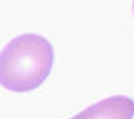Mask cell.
Returning <instances> with one entry per match:
<instances>
[{"mask_svg":"<svg viewBox=\"0 0 134 119\" xmlns=\"http://www.w3.org/2000/svg\"><path fill=\"white\" fill-rule=\"evenodd\" d=\"M134 117V100L126 96H110L103 99L71 119H132Z\"/></svg>","mask_w":134,"mask_h":119,"instance_id":"7a4b0ae2","label":"cell"},{"mask_svg":"<svg viewBox=\"0 0 134 119\" xmlns=\"http://www.w3.org/2000/svg\"><path fill=\"white\" fill-rule=\"evenodd\" d=\"M132 11H134V3H132Z\"/></svg>","mask_w":134,"mask_h":119,"instance_id":"3957f363","label":"cell"},{"mask_svg":"<svg viewBox=\"0 0 134 119\" xmlns=\"http://www.w3.org/2000/svg\"><path fill=\"white\" fill-rule=\"evenodd\" d=\"M52 66V44L36 33H24L0 53V83L13 92L33 91L49 77Z\"/></svg>","mask_w":134,"mask_h":119,"instance_id":"6da1fadb","label":"cell"}]
</instances>
